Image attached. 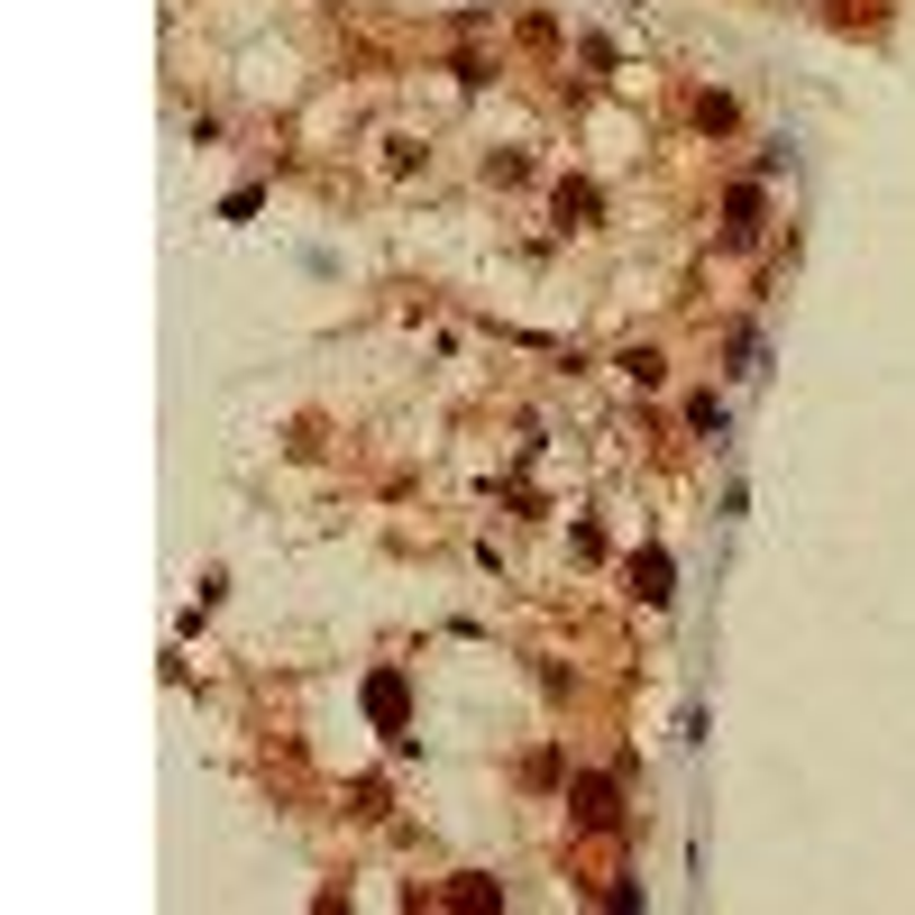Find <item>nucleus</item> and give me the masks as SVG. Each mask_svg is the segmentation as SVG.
Returning a JSON list of instances; mask_svg holds the SVG:
<instances>
[{"instance_id": "obj_1", "label": "nucleus", "mask_w": 915, "mask_h": 915, "mask_svg": "<svg viewBox=\"0 0 915 915\" xmlns=\"http://www.w3.org/2000/svg\"><path fill=\"white\" fill-rule=\"evenodd\" d=\"M577 815H587V824L604 833V824H614V787H604V778H587V787H577Z\"/></svg>"}]
</instances>
